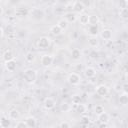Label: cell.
Listing matches in <instances>:
<instances>
[{
  "label": "cell",
  "instance_id": "cell-1",
  "mask_svg": "<svg viewBox=\"0 0 128 128\" xmlns=\"http://www.w3.org/2000/svg\"><path fill=\"white\" fill-rule=\"evenodd\" d=\"M23 78L26 83L34 84L37 80V71L32 68H27L23 73Z\"/></svg>",
  "mask_w": 128,
  "mask_h": 128
},
{
  "label": "cell",
  "instance_id": "cell-2",
  "mask_svg": "<svg viewBox=\"0 0 128 128\" xmlns=\"http://www.w3.org/2000/svg\"><path fill=\"white\" fill-rule=\"evenodd\" d=\"M29 15H30V17L33 20H35V21H41L45 17V12L42 9H40V8L34 7V8H32V9L29 10Z\"/></svg>",
  "mask_w": 128,
  "mask_h": 128
},
{
  "label": "cell",
  "instance_id": "cell-3",
  "mask_svg": "<svg viewBox=\"0 0 128 128\" xmlns=\"http://www.w3.org/2000/svg\"><path fill=\"white\" fill-rule=\"evenodd\" d=\"M67 81L69 82V84H71L73 86H77L81 83V76L76 72H72L68 75Z\"/></svg>",
  "mask_w": 128,
  "mask_h": 128
},
{
  "label": "cell",
  "instance_id": "cell-4",
  "mask_svg": "<svg viewBox=\"0 0 128 128\" xmlns=\"http://www.w3.org/2000/svg\"><path fill=\"white\" fill-rule=\"evenodd\" d=\"M51 44V39L49 37H46V36H43V37H40L38 42H37V46L39 49H42V50H45L47 49Z\"/></svg>",
  "mask_w": 128,
  "mask_h": 128
},
{
  "label": "cell",
  "instance_id": "cell-5",
  "mask_svg": "<svg viewBox=\"0 0 128 128\" xmlns=\"http://www.w3.org/2000/svg\"><path fill=\"white\" fill-rule=\"evenodd\" d=\"M54 62V56L51 54H44L41 57V65L43 67H50Z\"/></svg>",
  "mask_w": 128,
  "mask_h": 128
},
{
  "label": "cell",
  "instance_id": "cell-6",
  "mask_svg": "<svg viewBox=\"0 0 128 128\" xmlns=\"http://www.w3.org/2000/svg\"><path fill=\"white\" fill-rule=\"evenodd\" d=\"M72 8H73V12L76 13V14H82L84 13V10H85V6L83 4V2L81 1H75L72 3Z\"/></svg>",
  "mask_w": 128,
  "mask_h": 128
},
{
  "label": "cell",
  "instance_id": "cell-7",
  "mask_svg": "<svg viewBox=\"0 0 128 128\" xmlns=\"http://www.w3.org/2000/svg\"><path fill=\"white\" fill-rule=\"evenodd\" d=\"M108 93H109V88H108L106 85L101 84V85H99V86L96 87V94H97L98 96H100V97H105V96L108 95Z\"/></svg>",
  "mask_w": 128,
  "mask_h": 128
},
{
  "label": "cell",
  "instance_id": "cell-8",
  "mask_svg": "<svg viewBox=\"0 0 128 128\" xmlns=\"http://www.w3.org/2000/svg\"><path fill=\"white\" fill-rule=\"evenodd\" d=\"M55 105H56V101H55V99L52 98V97H47V98H45V100H44V102H43V106H44V108H45L46 110H51V109H53V108L55 107Z\"/></svg>",
  "mask_w": 128,
  "mask_h": 128
},
{
  "label": "cell",
  "instance_id": "cell-9",
  "mask_svg": "<svg viewBox=\"0 0 128 128\" xmlns=\"http://www.w3.org/2000/svg\"><path fill=\"white\" fill-rule=\"evenodd\" d=\"M63 19L66 20V21L68 22V24H69V23H74V22L77 21L78 15H77L76 13H74V12H67V13L64 14V18H63Z\"/></svg>",
  "mask_w": 128,
  "mask_h": 128
},
{
  "label": "cell",
  "instance_id": "cell-10",
  "mask_svg": "<svg viewBox=\"0 0 128 128\" xmlns=\"http://www.w3.org/2000/svg\"><path fill=\"white\" fill-rule=\"evenodd\" d=\"M100 36H101V38H102L103 40H105V41H110V40L112 39V37H113L112 30H111V29H108V28L103 29V30L100 32Z\"/></svg>",
  "mask_w": 128,
  "mask_h": 128
},
{
  "label": "cell",
  "instance_id": "cell-11",
  "mask_svg": "<svg viewBox=\"0 0 128 128\" xmlns=\"http://www.w3.org/2000/svg\"><path fill=\"white\" fill-rule=\"evenodd\" d=\"M29 15V10L27 8H16L15 9V17H18V18H23V17H26Z\"/></svg>",
  "mask_w": 128,
  "mask_h": 128
},
{
  "label": "cell",
  "instance_id": "cell-12",
  "mask_svg": "<svg viewBox=\"0 0 128 128\" xmlns=\"http://www.w3.org/2000/svg\"><path fill=\"white\" fill-rule=\"evenodd\" d=\"M96 74H97L96 69L93 68V67H86L84 69V75H85L86 78H89V79L94 78L96 76Z\"/></svg>",
  "mask_w": 128,
  "mask_h": 128
},
{
  "label": "cell",
  "instance_id": "cell-13",
  "mask_svg": "<svg viewBox=\"0 0 128 128\" xmlns=\"http://www.w3.org/2000/svg\"><path fill=\"white\" fill-rule=\"evenodd\" d=\"M3 60H4V62H7V61H11V60H14V58H15V56H14V53H13V51L12 50H10V49H7V50H5L4 51V53H3Z\"/></svg>",
  "mask_w": 128,
  "mask_h": 128
},
{
  "label": "cell",
  "instance_id": "cell-14",
  "mask_svg": "<svg viewBox=\"0 0 128 128\" xmlns=\"http://www.w3.org/2000/svg\"><path fill=\"white\" fill-rule=\"evenodd\" d=\"M98 120H99V122H100L101 124H105V125H107V124L110 122L111 117H110V115H109L108 113L104 112L103 114H101V115L98 116Z\"/></svg>",
  "mask_w": 128,
  "mask_h": 128
},
{
  "label": "cell",
  "instance_id": "cell-15",
  "mask_svg": "<svg viewBox=\"0 0 128 128\" xmlns=\"http://www.w3.org/2000/svg\"><path fill=\"white\" fill-rule=\"evenodd\" d=\"M25 123H26V125H27L28 128H35L36 125H37V120L33 116H28L25 119Z\"/></svg>",
  "mask_w": 128,
  "mask_h": 128
},
{
  "label": "cell",
  "instance_id": "cell-16",
  "mask_svg": "<svg viewBox=\"0 0 128 128\" xmlns=\"http://www.w3.org/2000/svg\"><path fill=\"white\" fill-rule=\"evenodd\" d=\"M78 20L82 26H86L89 24V15L86 13H82L78 16Z\"/></svg>",
  "mask_w": 128,
  "mask_h": 128
},
{
  "label": "cell",
  "instance_id": "cell-17",
  "mask_svg": "<svg viewBox=\"0 0 128 128\" xmlns=\"http://www.w3.org/2000/svg\"><path fill=\"white\" fill-rule=\"evenodd\" d=\"M4 65H5L6 70L9 71V72H13V71H15V70H16V67H17V63H16L15 60L7 61V62H5Z\"/></svg>",
  "mask_w": 128,
  "mask_h": 128
},
{
  "label": "cell",
  "instance_id": "cell-18",
  "mask_svg": "<svg viewBox=\"0 0 128 128\" xmlns=\"http://www.w3.org/2000/svg\"><path fill=\"white\" fill-rule=\"evenodd\" d=\"M20 117V112L14 108V109H11L9 112H8V118L12 121V120H18Z\"/></svg>",
  "mask_w": 128,
  "mask_h": 128
},
{
  "label": "cell",
  "instance_id": "cell-19",
  "mask_svg": "<svg viewBox=\"0 0 128 128\" xmlns=\"http://www.w3.org/2000/svg\"><path fill=\"white\" fill-rule=\"evenodd\" d=\"M88 34L90 37H97V35L99 34V28H98V25H95V26H92V25H89V28H88Z\"/></svg>",
  "mask_w": 128,
  "mask_h": 128
},
{
  "label": "cell",
  "instance_id": "cell-20",
  "mask_svg": "<svg viewBox=\"0 0 128 128\" xmlns=\"http://www.w3.org/2000/svg\"><path fill=\"white\" fill-rule=\"evenodd\" d=\"M71 58L75 61H78L82 58V52L80 49L78 48H74L72 51H71Z\"/></svg>",
  "mask_w": 128,
  "mask_h": 128
},
{
  "label": "cell",
  "instance_id": "cell-21",
  "mask_svg": "<svg viewBox=\"0 0 128 128\" xmlns=\"http://www.w3.org/2000/svg\"><path fill=\"white\" fill-rule=\"evenodd\" d=\"M119 102L122 106H126L128 104V94L127 92H122L119 96Z\"/></svg>",
  "mask_w": 128,
  "mask_h": 128
},
{
  "label": "cell",
  "instance_id": "cell-22",
  "mask_svg": "<svg viewBox=\"0 0 128 128\" xmlns=\"http://www.w3.org/2000/svg\"><path fill=\"white\" fill-rule=\"evenodd\" d=\"M99 22H100V19L97 15H95V14L89 15V25L95 26V25H98Z\"/></svg>",
  "mask_w": 128,
  "mask_h": 128
},
{
  "label": "cell",
  "instance_id": "cell-23",
  "mask_svg": "<svg viewBox=\"0 0 128 128\" xmlns=\"http://www.w3.org/2000/svg\"><path fill=\"white\" fill-rule=\"evenodd\" d=\"M88 45L91 48H97L99 46V40L97 39V37H90L88 39Z\"/></svg>",
  "mask_w": 128,
  "mask_h": 128
},
{
  "label": "cell",
  "instance_id": "cell-24",
  "mask_svg": "<svg viewBox=\"0 0 128 128\" xmlns=\"http://www.w3.org/2000/svg\"><path fill=\"white\" fill-rule=\"evenodd\" d=\"M0 125L2 128H9L11 126V120L8 117H2L0 119Z\"/></svg>",
  "mask_w": 128,
  "mask_h": 128
},
{
  "label": "cell",
  "instance_id": "cell-25",
  "mask_svg": "<svg viewBox=\"0 0 128 128\" xmlns=\"http://www.w3.org/2000/svg\"><path fill=\"white\" fill-rule=\"evenodd\" d=\"M50 33H51L52 35H54V36H59V35H61L62 30L57 26V24H56V25H52V26L50 27Z\"/></svg>",
  "mask_w": 128,
  "mask_h": 128
},
{
  "label": "cell",
  "instance_id": "cell-26",
  "mask_svg": "<svg viewBox=\"0 0 128 128\" xmlns=\"http://www.w3.org/2000/svg\"><path fill=\"white\" fill-rule=\"evenodd\" d=\"M57 26H58L62 31H64V30H66V29L68 28L69 24H68V22H67L66 20H64V19L62 18V19H60V20L57 22Z\"/></svg>",
  "mask_w": 128,
  "mask_h": 128
},
{
  "label": "cell",
  "instance_id": "cell-27",
  "mask_svg": "<svg viewBox=\"0 0 128 128\" xmlns=\"http://www.w3.org/2000/svg\"><path fill=\"white\" fill-rule=\"evenodd\" d=\"M75 107H76V111H77L79 114H84V113L87 112V106H86L85 104L80 103V104L76 105Z\"/></svg>",
  "mask_w": 128,
  "mask_h": 128
},
{
  "label": "cell",
  "instance_id": "cell-28",
  "mask_svg": "<svg viewBox=\"0 0 128 128\" xmlns=\"http://www.w3.org/2000/svg\"><path fill=\"white\" fill-rule=\"evenodd\" d=\"M35 59H36V56H35L34 53H32V52H27V53H26V55H25V60H26V62H28V63H33V62L35 61Z\"/></svg>",
  "mask_w": 128,
  "mask_h": 128
},
{
  "label": "cell",
  "instance_id": "cell-29",
  "mask_svg": "<svg viewBox=\"0 0 128 128\" xmlns=\"http://www.w3.org/2000/svg\"><path fill=\"white\" fill-rule=\"evenodd\" d=\"M104 112H105V109H104L103 105H101V104H98V105H96V106L94 107V113H95L97 116H99V115L103 114Z\"/></svg>",
  "mask_w": 128,
  "mask_h": 128
},
{
  "label": "cell",
  "instance_id": "cell-30",
  "mask_svg": "<svg viewBox=\"0 0 128 128\" xmlns=\"http://www.w3.org/2000/svg\"><path fill=\"white\" fill-rule=\"evenodd\" d=\"M72 109V107H71V105L70 104H68V103H62L61 104V106H60V110L62 111V112H69L70 110Z\"/></svg>",
  "mask_w": 128,
  "mask_h": 128
},
{
  "label": "cell",
  "instance_id": "cell-31",
  "mask_svg": "<svg viewBox=\"0 0 128 128\" xmlns=\"http://www.w3.org/2000/svg\"><path fill=\"white\" fill-rule=\"evenodd\" d=\"M119 16L122 19H127L128 18V8H122V9H120Z\"/></svg>",
  "mask_w": 128,
  "mask_h": 128
},
{
  "label": "cell",
  "instance_id": "cell-32",
  "mask_svg": "<svg viewBox=\"0 0 128 128\" xmlns=\"http://www.w3.org/2000/svg\"><path fill=\"white\" fill-rule=\"evenodd\" d=\"M72 103H73L75 106L78 105V104H80V103H81V97L78 96V95L73 96V97H72Z\"/></svg>",
  "mask_w": 128,
  "mask_h": 128
},
{
  "label": "cell",
  "instance_id": "cell-33",
  "mask_svg": "<svg viewBox=\"0 0 128 128\" xmlns=\"http://www.w3.org/2000/svg\"><path fill=\"white\" fill-rule=\"evenodd\" d=\"M15 128H28V127H27V125H26L25 121H22V120H20V121H18V122L16 123V125H15Z\"/></svg>",
  "mask_w": 128,
  "mask_h": 128
},
{
  "label": "cell",
  "instance_id": "cell-34",
  "mask_svg": "<svg viewBox=\"0 0 128 128\" xmlns=\"http://www.w3.org/2000/svg\"><path fill=\"white\" fill-rule=\"evenodd\" d=\"M114 90H115L116 92L120 93L121 91H123V85H122V84H120V83L115 84V85H114Z\"/></svg>",
  "mask_w": 128,
  "mask_h": 128
},
{
  "label": "cell",
  "instance_id": "cell-35",
  "mask_svg": "<svg viewBox=\"0 0 128 128\" xmlns=\"http://www.w3.org/2000/svg\"><path fill=\"white\" fill-rule=\"evenodd\" d=\"M59 127H60V128H71V125H70L69 122L63 121V122L60 123V126H59Z\"/></svg>",
  "mask_w": 128,
  "mask_h": 128
},
{
  "label": "cell",
  "instance_id": "cell-36",
  "mask_svg": "<svg viewBox=\"0 0 128 128\" xmlns=\"http://www.w3.org/2000/svg\"><path fill=\"white\" fill-rule=\"evenodd\" d=\"M81 122H82L83 124H86V125H88V124L90 123V121H89V118H88V117H83Z\"/></svg>",
  "mask_w": 128,
  "mask_h": 128
},
{
  "label": "cell",
  "instance_id": "cell-37",
  "mask_svg": "<svg viewBox=\"0 0 128 128\" xmlns=\"http://www.w3.org/2000/svg\"><path fill=\"white\" fill-rule=\"evenodd\" d=\"M127 4H128V1H123L120 3V8H127Z\"/></svg>",
  "mask_w": 128,
  "mask_h": 128
},
{
  "label": "cell",
  "instance_id": "cell-38",
  "mask_svg": "<svg viewBox=\"0 0 128 128\" xmlns=\"http://www.w3.org/2000/svg\"><path fill=\"white\" fill-rule=\"evenodd\" d=\"M4 35V29L2 27H0V38H2Z\"/></svg>",
  "mask_w": 128,
  "mask_h": 128
},
{
  "label": "cell",
  "instance_id": "cell-39",
  "mask_svg": "<svg viewBox=\"0 0 128 128\" xmlns=\"http://www.w3.org/2000/svg\"><path fill=\"white\" fill-rule=\"evenodd\" d=\"M3 13H4V8L0 5V16H2V15H3Z\"/></svg>",
  "mask_w": 128,
  "mask_h": 128
},
{
  "label": "cell",
  "instance_id": "cell-40",
  "mask_svg": "<svg viewBox=\"0 0 128 128\" xmlns=\"http://www.w3.org/2000/svg\"><path fill=\"white\" fill-rule=\"evenodd\" d=\"M0 128H2V126H1V125H0Z\"/></svg>",
  "mask_w": 128,
  "mask_h": 128
},
{
  "label": "cell",
  "instance_id": "cell-41",
  "mask_svg": "<svg viewBox=\"0 0 128 128\" xmlns=\"http://www.w3.org/2000/svg\"><path fill=\"white\" fill-rule=\"evenodd\" d=\"M0 4H1V1H0Z\"/></svg>",
  "mask_w": 128,
  "mask_h": 128
}]
</instances>
